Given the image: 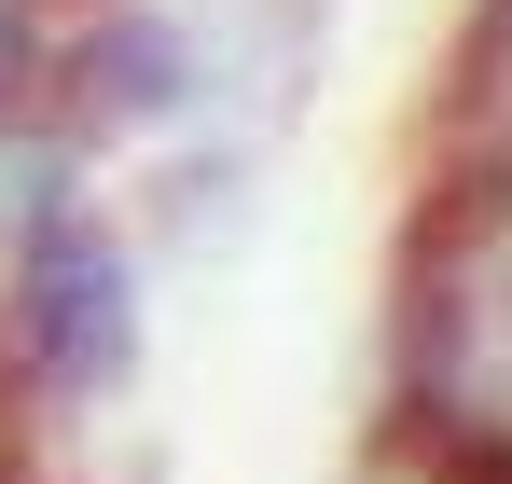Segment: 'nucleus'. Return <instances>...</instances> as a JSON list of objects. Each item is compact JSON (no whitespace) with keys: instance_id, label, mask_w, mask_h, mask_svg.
I'll return each instance as SVG.
<instances>
[{"instance_id":"obj_1","label":"nucleus","mask_w":512,"mask_h":484,"mask_svg":"<svg viewBox=\"0 0 512 484\" xmlns=\"http://www.w3.org/2000/svg\"><path fill=\"white\" fill-rule=\"evenodd\" d=\"M499 429H512V180L429 166L388 249V319H374V443L471 457Z\"/></svg>"},{"instance_id":"obj_2","label":"nucleus","mask_w":512,"mask_h":484,"mask_svg":"<svg viewBox=\"0 0 512 484\" xmlns=\"http://www.w3.org/2000/svg\"><path fill=\"white\" fill-rule=\"evenodd\" d=\"M139 346H153V263H139L111 194H70L42 236L14 249V277H0V360H14L28 429L111 415L139 388Z\"/></svg>"},{"instance_id":"obj_3","label":"nucleus","mask_w":512,"mask_h":484,"mask_svg":"<svg viewBox=\"0 0 512 484\" xmlns=\"http://www.w3.org/2000/svg\"><path fill=\"white\" fill-rule=\"evenodd\" d=\"M222 111V28L180 14V0H84L56 14V70H42V125L70 166H111V153H153L180 125Z\"/></svg>"},{"instance_id":"obj_4","label":"nucleus","mask_w":512,"mask_h":484,"mask_svg":"<svg viewBox=\"0 0 512 484\" xmlns=\"http://www.w3.org/2000/svg\"><path fill=\"white\" fill-rule=\"evenodd\" d=\"M263 222V139L250 125H180V139H153V166H139V194H125V236H139V263H167V277H222L236 249H250Z\"/></svg>"},{"instance_id":"obj_5","label":"nucleus","mask_w":512,"mask_h":484,"mask_svg":"<svg viewBox=\"0 0 512 484\" xmlns=\"http://www.w3.org/2000/svg\"><path fill=\"white\" fill-rule=\"evenodd\" d=\"M429 166L512 180V0L457 14V56H443V97H429Z\"/></svg>"},{"instance_id":"obj_6","label":"nucleus","mask_w":512,"mask_h":484,"mask_svg":"<svg viewBox=\"0 0 512 484\" xmlns=\"http://www.w3.org/2000/svg\"><path fill=\"white\" fill-rule=\"evenodd\" d=\"M333 14L346 0H250V56H222V97L250 83V111H305V83H319V56H333Z\"/></svg>"},{"instance_id":"obj_7","label":"nucleus","mask_w":512,"mask_h":484,"mask_svg":"<svg viewBox=\"0 0 512 484\" xmlns=\"http://www.w3.org/2000/svg\"><path fill=\"white\" fill-rule=\"evenodd\" d=\"M42 70H56V0H0V139L42 125Z\"/></svg>"},{"instance_id":"obj_8","label":"nucleus","mask_w":512,"mask_h":484,"mask_svg":"<svg viewBox=\"0 0 512 484\" xmlns=\"http://www.w3.org/2000/svg\"><path fill=\"white\" fill-rule=\"evenodd\" d=\"M56 14H84V0H56Z\"/></svg>"}]
</instances>
